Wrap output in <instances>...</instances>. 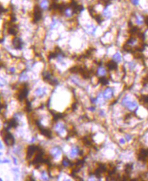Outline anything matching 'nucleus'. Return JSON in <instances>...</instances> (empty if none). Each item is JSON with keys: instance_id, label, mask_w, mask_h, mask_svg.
I'll use <instances>...</instances> for the list:
<instances>
[{"instance_id": "f257e3e1", "label": "nucleus", "mask_w": 148, "mask_h": 181, "mask_svg": "<svg viewBox=\"0 0 148 181\" xmlns=\"http://www.w3.org/2000/svg\"><path fill=\"white\" fill-rule=\"evenodd\" d=\"M122 105L126 107L130 111H134L137 109L138 105L135 101H131L128 97H125L122 100Z\"/></svg>"}, {"instance_id": "f03ea898", "label": "nucleus", "mask_w": 148, "mask_h": 181, "mask_svg": "<svg viewBox=\"0 0 148 181\" xmlns=\"http://www.w3.org/2000/svg\"><path fill=\"white\" fill-rule=\"evenodd\" d=\"M48 93V88L46 86H38L34 90V97L36 98H43Z\"/></svg>"}, {"instance_id": "7ed1b4c3", "label": "nucleus", "mask_w": 148, "mask_h": 181, "mask_svg": "<svg viewBox=\"0 0 148 181\" xmlns=\"http://www.w3.org/2000/svg\"><path fill=\"white\" fill-rule=\"evenodd\" d=\"M2 139L4 143L8 147H12L15 144L14 137L9 131L7 132L4 136H3Z\"/></svg>"}, {"instance_id": "20e7f679", "label": "nucleus", "mask_w": 148, "mask_h": 181, "mask_svg": "<svg viewBox=\"0 0 148 181\" xmlns=\"http://www.w3.org/2000/svg\"><path fill=\"white\" fill-rule=\"evenodd\" d=\"M62 155V150L60 147L54 146L50 149V156L54 160H58Z\"/></svg>"}, {"instance_id": "39448f33", "label": "nucleus", "mask_w": 148, "mask_h": 181, "mask_svg": "<svg viewBox=\"0 0 148 181\" xmlns=\"http://www.w3.org/2000/svg\"><path fill=\"white\" fill-rule=\"evenodd\" d=\"M54 131L58 135L63 136L66 132V126L63 122H58L54 125Z\"/></svg>"}, {"instance_id": "423d86ee", "label": "nucleus", "mask_w": 148, "mask_h": 181, "mask_svg": "<svg viewBox=\"0 0 148 181\" xmlns=\"http://www.w3.org/2000/svg\"><path fill=\"white\" fill-rule=\"evenodd\" d=\"M62 13H63L64 17L67 18H72L75 14V11L72 6H65L62 10Z\"/></svg>"}, {"instance_id": "0eeeda50", "label": "nucleus", "mask_w": 148, "mask_h": 181, "mask_svg": "<svg viewBox=\"0 0 148 181\" xmlns=\"http://www.w3.org/2000/svg\"><path fill=\"white\" fill-rule=\"evenodd\" d=\"M51 4L50 0H40L38 3V8L42 12H46L50 10Z\"/></svg>"}, {"instance_id": "6e6552de", "label": "nucleus", "mask_w": 148, "mask_h": 181, "mask_svg": "<svg viewBox=\"0 0 148 181\" xmlns=\"http://www.w3.org/2000/svg\"><path fill=\"white\" fill-rule=\"evenodd\" d=\"M84 31L86 33H87L88 35L93 36L96 34L97 27L93 24H86L84 27Z\"/></svg>"}, {"instance_id": "1a4fd4ad", "label": "nucleus", "mask_w": 148, "mask_h": 181, "mask_svg": "<svg viewBox=\"0 0 148 181\" xmlns=\"http://www.w3.org/2000/svg\"><path fill=\"white\" fill-rule=\"evenodd\" d=\"M103 95L106 100L110 99L113 96V90L111 87H107L103 92Z\"/></svg>"}, {"instance_id": "9d476101", "label": "nucleus", "mask_w": 148, "mask_h": 181, "mask_svg": "<svg viewBox=\"0 0 148 181\" xmlns=\"http://www.w3.org/2000/svg\"><path fill=\"white\" fill-rule=\"evenodd\" d=\"M12 45L14 48L17 50H21L23 48V43L22 41V39L20 37H14L12 41Z\"/></svg>"}, {"instance_id": "9b49d317", "label": "nucleus", "mask_w": 148, "mask_h": 181, "mask_svg": "<svg viewBox=\"0 0 148 181\" xmlns=\"http://www.w3.org/2000/svg\"><path fill=\"white\" fill-rule=\"evenodd\" d=\"M29 79H30V76H29L28 72H27V70H23L22 72H21V74H20L19 77V82H26Z\"/></svg>"}, {"instance_id": "f8f14e48", "label": "nucleus", "mask_w": 148, "mask_h": 181, "mask_svg": "<svg viewBox=\"0 0 148 181\" xmlns=\"http://www.w3.org/2000/svg\"><path fill=\"white\" fill-rule=\"evenodd\" d=\"M60 23H61V22L58 18H53L51 22H50V26H49V29H50V31H54V30L58 29L59 25H60Z\"/></svg>"}, {"instance_id": "ddd939ff", "label": "nucleus", "mask_w": 148, "mask_h": 181, "mask_svg": "<svg viewBox=\"0 0 148 181\" xmlns=\"http://www.w3.org/2000/svg\"><path fill=\"white\" fill-rule=\"evenodd\" d=\"M81 150L79 149V148L77 146H73L71 147L70 152H69V155L72 158H74L75 157H77V155L81 154Z\"/></svg>"}, {"instance_id": "4468645a", "label": "nucleus", "mask_w": 148, "mask_h": 181, "mask_svg": "<svg viewBox=\"0 0 148 181\" xmlns=\"http://www.w3.org/2000/svg\"><path fill=\"white\" fill-rule=\"evenodd\" d=\"M96 75L99 77H105V76H106L107 74V69L105 68H104L103 66H98L97 69L96 70Z\"/></svg>"}, {"instance_id": "2eb2a0df", "label": "nucleus", "mask_w": 148, "mask_h": 181, "mask_svg": "<svg viewBox=\"0 0 148 181\" xmlns=\"http://www.w3.org/2000/svg\"><path fill=\"white\" fill-rule=\"evenodd\" d=\"M95 105H103L105 102V100L106 99H105L103 95V93H98V95L96 96V97H95Z\"/></svg>"}, {"instance_id": "dca6fc26", "label": "nucleus", "mask_w": 148, "mask_h": 181, "mask_svg": "<svg viewBox=\"0 0 148 181\" xmlns=\"http://www.w3.org/2000/svg\"><path fill=\"white\" fill-rule=\"evenodd\" d=\"M148 157V149H142L139 154V159L140 160L145 161Z\"/></svg>"}, {"instance_id": "f3484780", "label": "nucleus", "mask_w": 148, "mask_h": 181, "mask_svg": "<svg viewBox=\"0 0 148 181\" xmlns=\"http://www.w3.org/2000/svg\"><path fill=\"white\" fill-rule=\"evenodd\" d=\"M112 60L114 61L117 64L120 63L122 61V58L121 54H120L119 52H116V54H113V56L112 57Z\"/></svg>"}, {"instance_id": "a211bd4d", "label": "nucleus", "mask_w": 148, "mask_h": 181, "mask_svg": "<svg viewBox=\"0 0 148 181\" xmlns=\"http://www.w3.org/2000/svg\"><path fill=\"white\" fill-rule=\"evenodd\" d=\"M145 22V20H144L143 17L141 16V15H136L135 16V23L136 25L138 26H141Z\"/></svg>"}, {"instance_id": "6ab92c4d", "label": "nucleus", "mask_w": 148, "mask_h": 181, "mask_svg": "<svg viewBox=\"0 0 148 181\" xmlns=\"http://www.w3.org/2000/svg\"><path fill=\"white\" fill-rule=\"evenodd\" d=\"M111 12L109 10V9L108 8H105L103 9V10L102 12V16L103 17H104L105 18L108 19V18H110L111 17Z\"/></svg>"}, {"instance_id": "aec40b11", "label": "nucleus", "mask_w": 148, "mask_h": 181, "mask_svg": "<svg viewBox=\"0 0 148 181\" xmlns=\"http://www.w3.org/2000/svg\"><path fill=\"white\" fill-rule=\"evenodd\" d=\"M107 66L109 70H115L117 68V63H116L113 60H111L107 64Z\"/></svg>"}, {"instance_id": "412c9836", "label": "nucleus", "mask_w": 148, "mask_h": 181, "mask_svg": "<svg viewBox=\"0 0 148 181\" xmlns=\"http://www.w3.org/2000/svg\"><path fill=\"white\" fill-rule=\"evenodd\" d=\"M61 164H62V166H63L64 168H68V167L70 166L71 165V162L69 160V159L67 157H63V160H62V162H61Z\"/></svg>"}, {"instance_id": "4be33fe9", "label": "nucleus", "mask_w": 148, "mask_h": 181, "mask_svg": "<svg viewBox=\"0 0 148 181\" xmlns=\"http://www.w3.org/2000/svg\"><path fill=\"white\" fill-rule=\"evenodd\" d=\"M21 152H22V147H21V145H17V146H15L13 148V153H14L16 155L19 156V155H21Z\"/></svg>"}, {"instance_id": "5701e85b", "label": "nucleus", "mask_w": 148, "mask_h": 181, "mask_svg": "<svg viewBox=\"0 0 148 181\" xmlns=\"http://www.w3.org/2000/svg\"><path fill=\"white\" fill-rule=\"evenodd\" d=\"M40 175H41V178L42 180H49V176H48V173L45 170L42 171L40 173Z\"/></svg>"}, {"instance_id": "b1692460", "label": "nucleus", "mask_w": 148, "mask_h": 181, "mask_svg": "<svg viewBox=\"0 0 148 181\" xmlns=\"http://www.w3.org/2000/svg\"><path fill=\"white\" fill-rule=\"evenodd\" d=\"M71 80L73 84L77 85V86H79L80 84H81L80 80H79L77 77H76V76H72V77H71Z\"/></svg>"}, {"instance_id": "393cba45", "label": "nucleus", "mask_w": 148, "mask_h": 181, "mask_svg": "<svg viewBox=\"0 0 148 181\" xmlns=\"http://www.w3.org/2000/svg\"><path fill=\"white\" fill-rule=\"evenodd\" d=\"M8 84V81L3 76H0V87H4Z\"/></svg>"}, {"instance_id": "a878e982", "label": "nucleus", "mask_w": 148, "mask_h": 181, "mask_svg": "<svg viewBox=\"0 0 148 181\" xmlns=\"http://www.w3.org/2000/svg\"><path fill=\"white\" fill-rule=\"evenodd\" d=\"M8 72L10 73V74H14L15 73H17V69L16 68V67H15V66H10V67L8 68Z\"/></svg>"}, {"instance_id": "bb28decb", "label": "nucleus", "mask_w": 148, "mask_h": 181, "mask_svg": "<svg viewBox=\"0 0 148 181\" xmlns=\"http://www.w3.org/2000/svg\"><path fill=\"white\" fill-rule=\"evenodd\" d=\"M128 68H129L130 70H133L135 68L136 64L134 62H130L129 63H128Z\"/></svg>"}, {"instance_id": "cd10ccee", "label": "nucleus", "mask_w": 148, "mask_h": 181, "mask_svg": "<svg viewBox=\"0 0 148 181\" xmlns=\"http://www.w3.org/2000/svg\"><path fill=\"white\" fill-rule=\"evenodd\" d=\"M130 2L134 6H138L140 4V0H130Z\"/></svg>"}, {"instance_id": "c85d7f7f", "label": "nucleus", "mask_w": 148, "mask_h": 181, "mask_svg": "<svg viewBox=\"0 0 148 181\" xmlns=\"http://www.w3.org/2000/svg\"><path fill=\"white\" fill-rule=\"evenodd\" d=\"M12 159L13 160V164H14L15 166H17V165L19 164V163H18V159H17V157L12 156Z\"/></svg>"}, {"instance_id": "c756f323", "label": "nucleus", "mask_w": 148, "mask_h": 181, "mask_svg": "<svg viewBox=\"0 0 148 181\" xmlns=\"http://www.w3.org/2000/svg\"><path fill=\"white\" fill-rule=\"evenodd\" d=\"M98 115L100 116L101 117H104L105 116V111L103 109H99L98 111Z\"/></svg>"}, {"instance_id": "7c9ffc66", "label": "nucleus", "mask_w": 148, "mask_h": 181, "mask_svg": "<svg viewBox=\"0 0 148 181\" xmlns=\"http://www.w3.org/2000/svg\"><path fill=\"white\" fill-rule=\"evenodd\" d=\"M88 110L90 111V112H94L96 110V107H94V106H90V107H88Z\"/></svg>"}, {"instance_id": "2f4dec72", "label": "nucleus", "mask_w": 148, "mask_h": 181, "mask_svg": "<svg viewBox=\"0 0 148 181\" xmlns=\"http://www.w3.org/2000/svg\"><path fill=\"white\" fill-rule=\"evenodd\" d=\"M142 99H143V101L144 103H148V95L143 96V97H142Z\"/></svg>"}, {"instance_id": "473e14b6", "label": "nucleus", "mask_w": 148, "mask_h": 181, "mask_svg": "<svg viewBox=\"0 0 148 181\" xmlns=\"http://www.w3.org/2000/svg\"><path fill=\"white\" fill-rule=\"evenodd\" d=\"M119 142L121 145H125L126 142V139H124V138H121L120 139Z\"/></svg>"}, {"instance_id": "72a5a7b5", "label": "nucleus", "mask_w": 148, "mask_h": 181, "mask_svg": "<svg viewBox=\"0 0 148 181\" xmlns=\"http://www.w3.org/2000/svg\"><path fill=\"white\" fill-rule=\"evenodd\" d=\"M125 139L127 141H130L132 139V136L130 135V134H126L125 135Z\"/></svg>"}, {"instance_id": "f704fd0d", "label": "nucleus", "mask_w": 148, "mask_h": 181, "mask_svg": "<svg viewBox=\"0 0 148 181\" xmlns=\"http://www.w3.org/2000/svg\"><path fill=\"white\" fill-rule=\"evenodd\" d=\"M36 139H37V138H36V137H35V136H33V137H31V141H30V143L33 144V143H34L36 142Z\"/></svg>"}, {"instance_id": "c9c22d12", "label": "nucleus", "mask_w": 148, "mask_h": 181, "mask_svg": "<svg viewBox=\"0 0 148 181\" xmlns=\"http://www.w3.org/2000/svg\"><path fill=\"white\" fill-rule=\"evenodd\" d=\"M10 160L8 159H4L2 160V164H10Z\"/></svg>"}, {"instance_id": "e433bc0d", "label": "nucleus", "mask_w": 148, "mask_h": 181, "mask_svg": "<svg viewBox=\"0 0 148 181\" xmlns=\"http://www.w3.org/2000/svg\"><path fill=\"white\" fill-rule=\"evenodd\" d=\"M4 148V146H3V144L2 143V142L0 141V149H2Z\"/></svg>"}, {"instance_id": "4c0bfd02", "label": "nucleus", "mask_w": 148, "mask_h": 181, "mask_svg": "<svg viewBox=\"0 0 148 181\" xmlns=\"http://www.w3.org/2000/svg\"><path fill=\"white\" fill-rule=\"evenodd\" d=\"M145 23L147 24V25L148 26V18H146L145 20Z\"/></svg>"}, {"instance_id": "58836bf2", "label": "nucleus", "mask_w": 148, "mask_h": 181, "mask_svg": "<svg viewBox=\"0 0 148 181\" xmlns=\"http://www.w3.org/2000/svg\"><path fill=\"white\" fill-rule=\"evenodd\" d=\"M0 164H2V160H0Z\"/></svg>"}, {"instance_id": "ea45409f", "label": "nucleus", "mask_w": 148, "mask_h": 181, "mask_svg": "<svg viewBox=\"0 0 148 181\" xmlns=\"http://www.w3.org/2000/svg\"><path fill=\"white\" fill-rule=\"evenodd\" d=\"M2 155V152H1V151H0V156H1Z\"/></svg>"}, {"instance_id": "a19ab883", "label": "nucleus", "mask_w": 148, "mask_h": 181, "mask_svg": "<svg viewBox=\"0 0 148 181\" xmlns=\"http://www.w3.org/2000/svg\"><path fill=\"white\" fill-rule=\"evenodd\" d=\"M2 180H3L2 179V178H0V181H2Z\"/></svg>"}, {"instance_id": "79ce46f5", "label": "nucleus", "mask_w": 148, "mask_h": 181, "mask_svg": "<svg viewBox=\"0 0 148 181\" xmlns=\"http://www.w3.org/2000/svg\"><path fill=\"white\" fill-rule=\"evenodd\" d=\"M27 1H31V0H27Z\"/></svg>"}, {"instance_id": "37998d69", "label": "nucleus", "mask_w": 148, "mask_h": 181, "mask_svg": "<svg viewBox=\"0 0 148 181\" xmlns=\"http://www.w3.org/2000/svg\"><path fill=\"white\" fill-rule=\"evenodd\" d=\"M0 20H1V17H0Z\"/></svg>"}]
</instances>
